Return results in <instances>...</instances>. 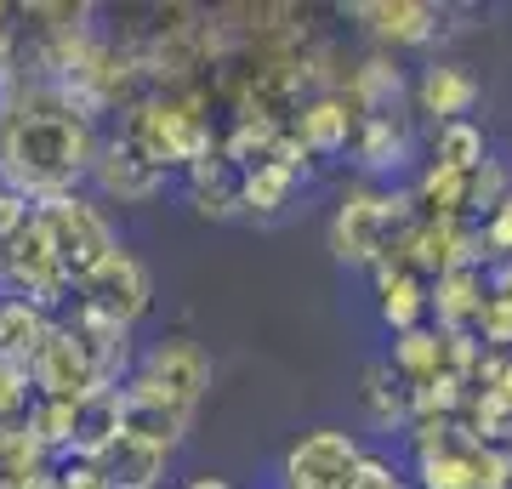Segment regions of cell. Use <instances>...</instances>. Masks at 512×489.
I'll return each instance as SVG.
<instances>
[{
    "label": "cell",
    "mask_w": 512,
    "mask_h": 489,
    "mask_svg": "<svg viewBox=\"0 0 512 489\" xmlns=\"http://www.w3.org/2000/svg\"><path fill=\"white\" fill-rule=\"evenodd\" d=\"M97 143L86 114H18L0 137V182L23 200H57L92 171Z\"/></svg>",
    "instance_id": "1"
},
{
    "label": "cell",
    "mask_w": 512,
    "mask_h": 489,
    "mask_svg": "<svg viewBox=\"0 0 512 489\" xmlns=\"http://www.w3.org/2000/svg\"><path fill=\"white\" fill-rule=\"evenodd\" d=\"M35 222L46 228V245H52L57 268L69 273V279H86V273L114 256V228L103 217V205L80 200V194H57V200H40L35 205Z\"/></svg>",
    "instance_id": "2"
},
{
    "label": "cell",
    "mask_w": 512,
    "mask_h": 489,
    "mask_svg": "<svg viewBox=\"0 0 512 489\" xmlns=\"http://www.w3.org/2000/svg\"><path fill=\"white\" fill-rule=\"evenodd\" d=\"M205 381H211V353L194 336H165V342H154L143 370H137V387L154 393L160 404H171L188 421H194V404H200Z\"/></svg>",
    "instance_id": "3"
},
{
    "label": "cell",
    "mask_w": 512,
    "mask_h": 489,
    "mask_svg": "<svg viewBox=\"0 0 512 489\" xmlns=\"http://www.w3.org/2000/svg\"><path fill=\"white\" fill-rule=\"evenodd\" d=\"M359 444L353 433H336V427H313L291 444L285 455V489H348L353 467H359Z\"/></svg>",
    "instance_id": "4"
},
{
    "label": "cell",
    "mask_w": 512,
    "mask_h": 489,
    "mask_svg": "<svg viewBox=\"0 0 512 489\" xmlns=\"http://www.w3.org/2000/svg\"><path fill=\"white\" fill-rule=\"evenodd\" d=\"M80 290H86V308L103 313V319H114V325H126V330H131V319H143L148 313V296H154L148 268L131 251L103 256V262L80 279Z\"/></svg>",
    "instance_id": "5"
},
{
    "label": "cell",
    "mask_w": 512,
    "mask_h": 489,
    "mask_svg": "<svg viewBox=\"0 0 512 489\" xmlns=\"http://www.w3.org/2000/svg\"><path fill=\"white\" fill-rule=\"evenodd\" d=\"M478 97H484V80H478L467 63H456V57H433V63L410 80V103H416V114L427 126L473 120Z\"/></svg>",
    "instance_id": "6"
},
{
    "label": "cell",
    "mask_w": 512,
    "mask_h": 489,
    "mask_svg": "<svg viewBox=\"0 0 512 489\" xmlns=\"http://www.w3.org/2000/svg\"><path fill=\"white\" fill-rule=\"evenodd\" d=\"M353 18H370L365 29L376 35V52H410V46H433L444 40L450 6H427V0H399V6H353Z\"/></svg>",
    "instance_id": "7"
},
{
    "label": "cell",
    "mask_w": 512,
    "mask_h": 489,
    "mask_svg": "<svg viewBox=\"0 0 512 489\" xmlns=\"http://www.w3.org/2000/svg\"><path fill=\"white\" fill-rule=\"evenodd\" d=\"M92 177H97V188H103L109 200H120V205H143V200H154V194H165L171 171H160V165H154V160L143 154V148H131L126 137H120V143L97 148Z\"/></svg>",
    "instance_id": "8"
},
{
    "label": "cell",
    "mask_w": 512,
    "mask_h": 489,
    "mask_svg": "<svg viewBox=\"0 0 512 489\" xmlns=\"http://www.w3.org/2000/svg\"><path fill=\"white\" fill-rule=\"evenodd\" d=\"M376 308H382V325L393 330V336H404V330H416L433 319V279H421L416 268H404L399 256H387V262H376Z\"/></svg>",
    "instance_id": "9"
},
{
    "label": "cell",
    "mask_w": 512,
    "mask_h": 489,
    "mask_svg": "<svg viewBox=\"0 0 512 489\" xmlns=\"http://www.w3.org/2000/svg\"><path fill=\"white\" fill-rule=\"evenodd\" d=\"M291 137L308 148V160H336V154H348L353 137H359V114L348 109V97H342V91H319L313 103L296 109Z\"/></svg>",
    "instance_id": "10"
},
{
    "label": "cell",
    "mask_w": 512,
    "mask_h": 489,
    "mask_svg": "<svg viewBox=\"0 0 512 489\" xmlns=\"http://www.w3.org/2000/svg\"><path fill=\"white\" fill-rule=\"evenodd\" d=\"M484 302H490L484 268H450L433 279V319H439V330H473Z\"/></svg>",
    "instance_id": "11"
},
{
    "label": "cell",
    "mask_w": 512,
    "mask_h": 489,
    "mask_svg": "<svg viewBox=\"0 0 512 489\" xmlns=\"http://www.w3.org/2000/svg\"><path fill=\"white\" fill-rule=\"evenodd\" d=\"M353 160L365 165L370 177H387V171H404L416 160V131L410 120H359V137H353Z\"/></svg>",
    "instance_id": "12"
},
{
    "label": "cell",
    "mask_w": 512,
    "mask_h": 489,
    "mask_svg": "<svg viewBox=\"0 0 512 489\" xmlns=\"http://www.w3.org/2000/svg\"><path fill=\"white\" fill-rule=\"evenodd\" d=\"M165 455H171V450L120 433V438L109 444V455H103V467H97V472H103V484H109V489H160Z\"/></svg>",
    "instance_id": "13"
},
{
    "label": "cell",
    "mask_w": 512,
    "mask_h": 489,
    "mask_svg": "<svg viewBox=\"0 0 512 489\" xmlns=\"http://www.w3.org/2000/svg\"><path fill=\"white\" fill-rule=\"evenodd\" d=\"M387 364H393V376H399L404 387L439 381L444 376V330L439 325H416V330H404V336H393Z\"/></svg>",
    "instance_id": "14"
},
{
    "label": "cell",
    "mask_w": 512,
    "mask_h": 489,
    "mask_svg": "<svg viewBox=\"0 0 512 489\" xmlns=\"http://www.w3.org/2000/svg\"><path fill=\"white\" fill-rule=\"evenodd\" d=\"M427 160L450 165V171H467L473 177L478 165L490 160V137L478 120H450V126H427Z\"/></svg>",
    "instance_id": "15"
},
{
    "label": "cell",
    "mask_w": 512,
    "mask_h": 489,
    "mask_svg": "<svg viewBox=\"0 0 512 489\" xmlns=\"http://www.w3.org/2000/svg\"><path fill=\"white\" fill-rule=\"evenodd\" d=\"M365 416L382 427V433H393V427H410L416 421V404H410V387H404L399 376H393V364L387 359H376L365 370Z\"/></svg>",
    "instance_id": "16"
},
{
    "label": "cell",
    "mask_w": 512,
    "mask_h": 489,
    "mask_svg": "<svg viewBox=\"0 0 512 489\" xmlns=\"http://www.w3.org/2000/svg\"><path fill=\"white\" fill-rule=\"evenodd\" d=\"M296 182H302V171H285V165H256V171H245L239 177V211H251V217H274V211H285V205L296 200Z\"/></svg>",
    "instance_id": "17"
},
{
    "label": "cell",
    "mask_w": 512,
    "mask_h": 489,
    "mask_svg": "<svg viewBox=\"0 0 512 489\" xmlns=\"http://www.w3.org/2000/svg\"><path fill=\"white\" fill-rule=\"evenodd\" d=\"M416 489H473V438H461L450 450L416 455Z\"/></svg>",
    "instance_id": "18"
},
{
    "label": "cell",
    "mask_w": 512,
    "mask_h": 489,
    "mask_svg": "<svg viewBox=\"0 0 512 489\" xmlns=\"http://www.w3.org/2000/svg\"><path fill=\"white\" fill-rule=\"evenodd\" d=\"M473 489H512V444H473Z\"/></svg>",
    "instance_id": "19"
},
{
    "label": "cell",
    "mask_w": 512,
    "mask_h": 489,
    "mask_svg": "<svg viewBox=\"0 0 512 489\" xmlns=\"http://www.w3.org/2000/svg\"><path fill=\"white\" fill-rule=\"evenodd\" d=\"M478 245H484V262H512V194L490 217H478Z\"/></svg>",
    "instance_id": "20"
},
{
    "label": "cell",
    "mask_w": 512,
    "mask_h": 489,
    "mask_svg": "<svg viewBox=\"0 0 512 489\" xmlns=\"http://www.w3.org/2000/svg\"><path fill=\"white\" fill-rule=\"evenodd\" d=\"M23 404H29V370L12 359H0V416H12Z\"/></svg>",
    "instance_id": "21"
},
{
    "label": "cell",
    "mask_w": 512,
    "mask_h": 489,
    "mask_svg": "<svg viewBox=\"0 0 512 489\" xmlns=\"http://www.w3.org/2000/svg\"><path fill=\"white\" fill-rule=\"evenodd\" d=\"M484 279H490L495 302H512V262H490V273H484Z\"/></svg>",
    "instance_id": "22"
},
{
    "label": "cell",
    "mask_w": 512,
    "mask_h": 489,
    "mask_svg": "<svg viewBox=\"0 0 512 489\" xmlns=\"http://www.w3.org/2000/svg\"><path fill=\"white\" fill-rule=\"evenodd\" d=\"M183 489H234V484H228V478H188Z\"/></svg>",
    "instance_id": "23"
}]
</instances>
